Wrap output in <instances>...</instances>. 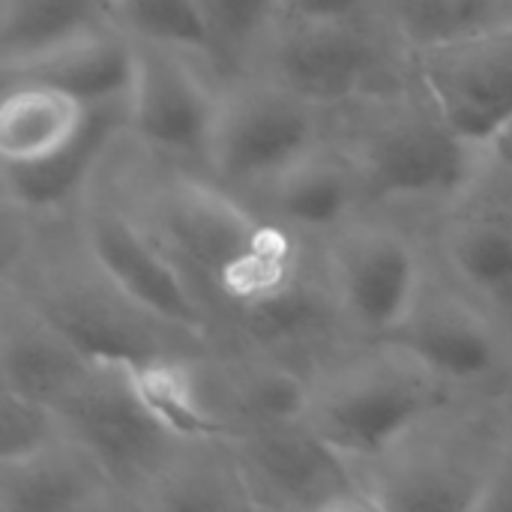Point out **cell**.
Here are the masks:
<instances>
[{"instance_id": "cell-2", "label": "cell", "mask_w": 512, "mask_h": 512, "mask_svg": "<svg viewBox=\"0 0 512 512\" xmlns=\"http://www.w3.org/2000/svg\"><path fill=\"white\" fill-rule=\"evenodd\" d=\"M18 297L54 321L87 357L150 369L162 363L207 360L213 339L159 318L129 297L87 252L81 234L75 246L21 243Z\"/></svg>"}, {"instance_id": "cell-15", "label": "cell", "mask_w": 512, "mask_h": 512, "mask_svg": "<svg viewBox=\"0 0 512 512\" xmlns=\"http://www.w3.org/2000/svg\"><path fill=\"white\" fill-rule=\"evenodd\" d=\"M126 504L99 459L69 432L21 459L0 462L3 512H90Z\"/></svg>"}, {"instance_id": "cell-3", "label": "cell", "mask_w": 512, "mask_h": 512, "mask_svg": "<svg viewBox=\"0 0 512 512\" xmlns=\"http://www.w3.org/2000/svg\"><path fill=\"white\" fill-rule=\"evenodd\" d=\"M450 384L381 342L312 375L303 423L354 465H372L453 402Z\"/></svg>"}, {"instance_id": "cell-27", "label": "cell", "mask_w": 512, "mask_h": 512, "mask_svg": "<svg viewBox=\"0 0 512 512\" xmlns=\"http://www.w3.org/2000/svg\"><path fill=\"white\" fill-rule=\"evenodd\" d=\"M63 435L66 423L51 405L0 387V462L30 456Z\"/></svg>"}, {"instance_id": "cell-18", "label": "cell", "mask_w": 512, "mask_h": 512, "mask_svg": "<svg viewBox=\"0 0 512 512\" xmlns=\"http://www.w3.org/2000/svg\"><path fill=\"white\" fill-rule=\"evenodd\" d=\"M363 192L351 156L318 144L255 195L267 198V216L297 237H333L351 222Z\"/></svg>"}, {"instance_id": "cell-1", "label": "cell", "mask_w": 512, "mask_h": 512, "mask_svg": "<svg viewBox=\"0 0 512 512\" xmlns=\"http://www.w3.org/2000/svg\"><path fill=\"white\" fill-rule=\"evenodd\" d=\"M120 204L168 252L198 294L210 330L222 318L252 354L288 360L345 324L327 270L306 267L300 237L198 171H132Z\"/></svg>"}, {"instance_id": "cell-10", "label": "cell", "mask_w": 512, "mask_h": 512, "mask_svg": "<svg viewBox=\"0 0 512 512\" xmlns=\"http://www.w3.org/2000/svg\"><path fill=\"white\" fill-rule=\"evenodd\" d=\"M132 42L129 135L156 159L207 174L222 93L204 81L189 51L144 39Z\"/></svg>"}, {"instance_id": "cell-22", "label": "cell", "mask_w": 512, "mask_h": 512, "mask_svg": "<svg viewBox=\"0 0 512 512\" xmlns=\"http://www.w3.org/2000/svg\"><path fill=\"white\" fill-rule=\"evenodd\" d=\"M378 9L411 54L512 30V0H378Z\"/></svg>"}, {"instance_id": "cell-17", "label": "cell", "mask_w": 512, "mask_h": 512, "mask_svg": "<svg viewBox=\"0 0 512 512\" xmlns=\"http://www.w3.org/2000/svg\"><path fill=\"white\" fill-rule=\"evenodd\" d=\"M96 360L87 357L54 321L33 309L18 294L6 300L0 333V378L3 387L51 405L69 399Z\"/></svg>"}, {"instance_id": "cell-12", "label": "cell", "mask_w": 512, "mask_h": 512, "mask_svg": "<svg viewBox=\"0 0 512 512\" xmlns=\"http://www.w3.org/2000/svg\"><path fill=\"white\" fill-rule=\"evenodd\" d=\"M414 75L444 120L480 150L512 129V30L411 54Z\"/></svg>"}, {"instance_id": "cell-13", "label": "cell", "mask_w": 512, "mask_h": 512, "mask_svg": "<svg viewBox=\"0 0 512 512\" xmlns=\"http://www.w3.org/2000/svg\"><path fill=\"white\" fill-rule=\"evenodd\" d=\"M78 234L93 261L129 297L159 318L213 339L207 312L189 279L123 204L93 195L81 210Z\"/></svg>"}, {"instance_id": "cell-7", "label": "cell", "mask_w": 512, "mask_h": 512, "mask_svg": "<svg viewBox=\"0 0 512 512\" xmlns=\"http://www.w3.org/2000/svg\"><path fill=\"white\" fill-rule=\"evenodd\" d=\"M318 144L321 108L261 75L222 93L207 177L228 192H258Z\"/></svg>"}, {"instance_id": "cell-16", "label": "cell", "mask_w": 512, "mask_h": 512, "mask_svg": "<svg viewBox=\"0 0 512 512\" xmlns=\"http://www.w3.org/2000/svg\"><path fill=\"white\" fill-rule=\"evenodd\" d=\"M135 78V42L117 24H102L63 39L39 54L3 63V81L57 87L84 105L129 102Z\"/></svg>"}, {"instance_id": "cell-23", "label": "cell", "mask_w": 512, "mask_h": 512, "mask_svg": "<svg viewBox=\"0 0 512 512\" xmlns=\"http://www.w3.org/2000/svg\"><path fill=\"white\" fill-rule=\"evenodd\" d=\"M447 255L474 294L512 309V213L483 210L456 219L447 231Z\"/></svg>"}, {"instance_id": "cell-20", "label": "cell", "mask_w": 512, "mask_h": 512, "mask_svg": "<svg viewBox=\"0 0 512 512\" xmlns=\"http://www.w3.org/2000/svg\"><path fill=\"white\" fill-rule=\"evenodd\" d=\"M96 105L36 81H3L0 156L3 165H36L72 147L93 123Z\"/></svg>"}, {"instance_id": "cell-5", "label": "cell", "mask_w": 512, "mask_h": 512, "mask_svg": "<svg viewBox=\"0 0 512 512\" xmlns=\"http://www.w3.org/2000/svg\"><path fill=\"white\" fill-rule=\"evenodd\" d=\"M447 411L450 405L378 462L360 465L378 510H480L510 429L486 408L459 417Z\"/></svg>"}, {"instance_id": "cell-21", "label": "cell", "mask_w": 512, "mask_h": 512, "mask_svg": "<svg viewBox=\"0 0 512 512\" xmlns=\"http://www.w3.org/2000/svg\"><path fill=\"white\" fill-rule=\"evenodd\" d=\"M147 510H255L231 438L186 441L141 495Z\"/></svg>"}, {"instance_id": "cell-8", "label": "cell", "mask_w": 512, "mask_h": 512, "mask_svg": "<svg viewBox=\"0 0 512 512\" xmlns=\"http://www.w3.org/2000/svg\"><path fill=\"white\" fill-rule=\"evenodd\" d=\"M264 78L288 87L306 102L324 108L363 102L393 81L390 48L378 30L360 18L276 21L258 48Z\"/></svg>"}, {"instance_id": "cell-14", "label": "cell", "mask_w": 512, "mask_h": 512, "mask_svg": "<svg viewBox=\"0 0 512 512\" xmlns=\"http://www.w3.org/2000/svg\"><path fill=\"white\" fill-rule=\"evenodd\" d=\"M384 342L402 348L450 387L486 384L507 366V339L486 309L429 279H423L411 312Z\"/></svg>"}, {"instance_id": "cell-19", "label": "cell", "mask_w": 512, "mask_h": 512, "mask_svg": "<svg viewBox=\"0 0 512 512\" xmlns=\"http://www.w3.org/2000/svg\"><path fill=\"white\" fill-rule=\"evenodd\" d=\"M120 132H129V102L96 105L90 129L63 153L36 165H3L6 201L18 207L21 216L63 210L96 180L99 162Z\"/></svg>"}, {"instance_id": "cell-4", "label": "cell", "mask_w": 512, "mask_h": 512, "mask_svg": "<svg viewBox=\"0 0 512 512\" xmlns=\"http://www.w3.org/2000/svg\"><path fill=\"white\" fill-rule=\"evenodd\" d=\"M348 156L363 189L387 201H441L465 192L477 171V144L465 141L429 99L390 90L363 99Z\"/></svg>"}, {"instance_id": "cell-26", "label": "cell", "mask_w": 512, "mask_h": 512, "mask_svg": "<svg viewBox=\"0 0 512 512\" xmlns=\"http://www.w3.org/2000/svg\"><path fill=\"white\" fill-rule=\"evenodd\" d=\"M210 36L207 57L240 63L258 54L267 33L282 15V0H198Z\"/></svg>"}, {"instance_id": "cell-9", "label": "cell", "mask_w": 512, "mask_h": 512, "mask_svg": "<svg viewBox=\"0 0 512 512\" xmlns=\"http://www.w3.org/2000/svg\"><path fill=\"white\" fill-rule=\"evenodd\" d=\"M231 444L255 510H378L360 465L321 441L303 420L243 426Z\"/></svg>"}, {"instance_id": "cell-25", "label": "cell", "mask_w": 512, "mask_h": 512, "mask_svg": "<svg viewBox=\"0 0 512 512\" xmlns=\"http://www.w3.org/2000/svg\"><path fill=\"white\" fill-rule=\"evenodd\" d=\"M114 24L132 39L207 57L210 36L198 0H114Z\"/></svg>"}, {"instance_id": "cell-11", "label": "cell", "mask_w": 512, "mask_h": 512, "mask_svg": "<svg viewBox=\"0 0 512 512\" xmlns=\"http://www.w3.org/2000/svg\"><path fill=\"white\" fill-rule=\"evenodd\" d=\"M324 270L345 327L378 342L405 321L426 279L414 240L387 222H348L327 237Z\"/></svg>"}, {"instance_id": "cell-28", "label": "cell", "mask_w": 512, "mask_h": 512, "mask_svg": "<svg viewBox=\"0 0 512 512\" xmlns=\"http://www.w3.org/2000/svg\"><path fill=\"white\" fill-rule=\"evenodd\" d=\"M378 9V0H282L279 21H318V18H360Z\"/></svg>"}, {"instance_id": "cell-29", "label": "cell", "mask_w": 512, "mask_h": 512, "mask_svg": "<svg viewBox=\"0 0 512 512\" xmlns=\"http://www.w3.org/2000/svg\"><path fill=\"white\" fill-rule=\"evenodd\" d=\"M480 510H512V429L501 447V456L492 468L486 495L480 501Z\"/></svg>"}, {"instance_id": "cell-6", "label": "cell", "mask_w": 512, "mask_h": 512, "mask_svg": "<svg viewBox=\"0 0 512 512\" xmlns=\"http://www.w3.org/2000/svg\"><path fill=\"white\" fill-rule=\"evenodd\" d=\"M57 414L66 432L99 459L132 507H138L141 495L186 444L153 411L135 369L123 363L96 360Z\"/></svg>"}, {"instance_id": "cell-24", "label": "cell", "mask_w": 512, "mask_h": 512, "mask_svg": "<svg viewBox=\"0 0 512 512\" xmlns=\"http://www.w3.org/2000/svg\"><path fill=\"white\" fill-rule=\"evenodd\" d=\"M102 24H114V0H0L3 63L24 60Z\"/></svg>"}]
</instances>
